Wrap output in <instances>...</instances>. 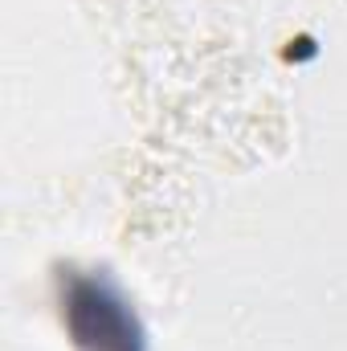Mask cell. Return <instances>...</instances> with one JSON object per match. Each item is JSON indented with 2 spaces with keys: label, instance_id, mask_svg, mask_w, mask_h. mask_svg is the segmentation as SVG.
<instances>
[{
  "label": "cell",
  "instance_id": "obj_1",
  "mask_svg": "<svg viewBox=\"0 0 347 351\" xmlns=\"http://www.w3.org/2000/svg\"><path fill=\"white\" fill-rule=\"evenodd\" d=\"M66 323L78 351H143V331L131 306L102 278H74L66 298Z\"/></svg>",
  "mask_w": 347,
  "mask_h": 351
}]
</instances>
